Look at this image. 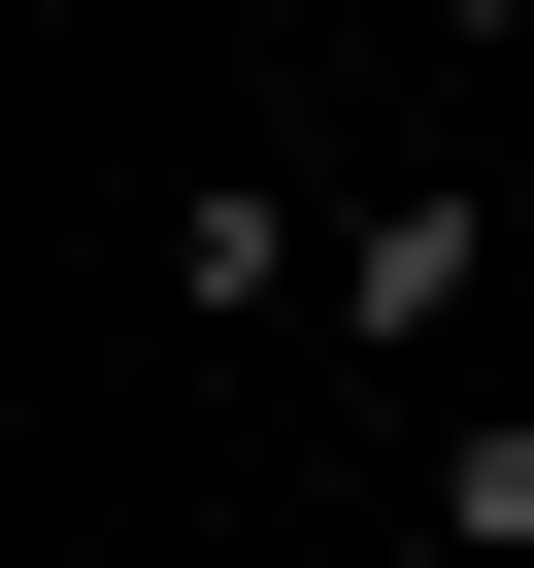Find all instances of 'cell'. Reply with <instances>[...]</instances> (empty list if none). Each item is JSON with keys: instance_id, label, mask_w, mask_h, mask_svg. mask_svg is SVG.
I'll return each instance as SVG.
<instances>
[{"instance_id": "1", "label": "cell", "mask_w": 534, "mask_h": 568, "mask_svg": "<svg viewBox=\"0 0 534 568\" xmlns=\"http://www.w3.org/2000/svg\"><path fill=\"white\" fill-rule=\"evenodd\" d=\"M501 234H534V168H368V201H335V368H468Z\"/></svg>"}, {"instance_id": "2", "label": "cell", "mask_w": 534, "mask_h": 568, "mask_svg": "<svg viewBox=\"0 0 534 568\" xmlns=\"http://www.w3.org/2000/svg\"><path fill=\"white\" fill-rule=\"evenodd\" d=\"M167 302H335V201H301V168H201V201H167Z\"/></svg>"}, {"instance_id": "3", "label": "cell", "mask_w": 534, "mask_h": 568, "mask_svg": "<svg viewBox=\"0 0 534 568\" xmlns=\"http://www.w3.org/2000/svg\"><path fill=\"white\" fill-rule=\"evenodd\" d=\"M401 535H468V568H534V402H434V501Z\"/></svg>"}, {"instance_id": "4", "label": "cell", "mask_w": 534, "mask_h": 568, "mask_svg": "<svg viewBox=\"0 0 534 568\" xmlns=\"http://www.w3.org/2000/svg\"><path fill=\"white\" fill-rule=\"evenodd\" d=\"M434 34H534V0H434Z\"/></svg>"}, {"instance_id": "5", "label": "cell", "mask_w": 534, "mask_h": 568, "mask_svg": "<svg viewBox=\"0 0 534 568\" xmlns=\"http://www.w3.org/2000/svg\"><path fill=\"white\" fill-rule=\"evenodd\" d=\"M401 568H468V535H401Z\"/></svg>"}]
</instances>
